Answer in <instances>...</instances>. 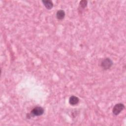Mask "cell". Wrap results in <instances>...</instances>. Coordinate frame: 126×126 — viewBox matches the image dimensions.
I'll return each mask as SVG.
<instances>
[{"instance_id": "6da1fadb", "label": "cell", "mask_w": 126, "mask_h": 126, "mask_svg": "<svg viewBox=\"0 0 126 126\" xmlns=\"http://www.w3.org/2000/svg\"><path fill=\"white\" fill-rule=\"evenodd\" d=\"M44 109L40 106H37L34 107L31 112L29 115L30 117L39 116L42 115L44 113Z\"/></svg>"}, {"instance_id": "7a4b0ae2", "label": "cell", "mask_w": 126, "mask_h": 126, "mask_svg": "<svg viewBox=\"0 0 126 126\" xmlns=\"http://www.w3.org/2000/svg\"><path fill=\"white\" fill-rule=\"evenodd\" d=\"M112 61L109 58H105L103 59L101 63V67L104 69H109L113 65Z\"/></svg>"}, {"instance_id": "3957f363", "label": "cell", "mask_w": 126, "mask_h": 126, "mask_svg": "<svg viewBox=\"0 0 126 126\" xmlns=\"http://www.w3.org/2000/svg\"><path fill=\"white\" fill-rule=\"evenodd\" d=\"M125 108V105L121 103L116 104L113 108L112 112L115 115H118Z\"/></svg>"}, {"instance_id": "277c9868", "label": "cell", "mask_w": 126, "mask_h": 126, "mask_svg": "<svg viewBox=\"0 0 126 126\" xmlns=\"http://www.w3.org/2000/svg\"><path fill=\"white\" fill-rule=\"evenodd\" d=\"M79 101V99L78 97H77L76 96L72 95L69 97V104L72 105H74L78 104Z\"/></svg>"}, {"instance_id": "5b68a950", "label": "cell", "mask_w": 126, "mask_h": 126, "mask_svg": "<svg viewBox=\"0 0 126 126\" xmlns=\"http://www.w3.org/2000/svg\"><path fill=\"white\" fill-rule=\"evenodd\" d=\"M42 2L47 9H51L53 7V3L50 0H42Z\"/></svg>"}, {"instance_id": "8992f818", "label": "cell", "mask_w": 126, "mask_h": 126, "mask_svg": "<svg viewBox=\"0 0 126 126\" xmlns=\"http://www.w3.org/2000/svg\"><path fill=\"white\" fill-rule=\"evenodd\" d=\"M65 16V12L63 10H59L57 12L56 17L58 20H62Z\"/></svg>"}, {"instance_id": "52a82bcc", "label": "cell", "mask_w": 126, "mask_h": 126, "mask_svg": "<svg viewBox=\"0 0 126 126\" xmlns=\"http://www.w3.org/2000/svg\"><path fill=\"white\" fill-rule=\"evenodd\" d=\"M87 5V0H81L79 3L80 7L81 8H85Z\"/></svg>"}]
</instances>
